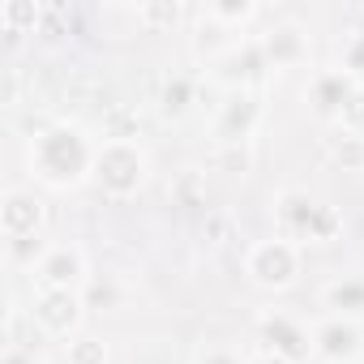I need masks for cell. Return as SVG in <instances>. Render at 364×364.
Wrapping results in <instances>:
<instances>
[{
  "label": "cell",
  "instance_id": "cell-1",
  "mask_svg": "<svg viewBox=\"0 0 364 364\" xmlns=\"http://www.w3.org/2000/svg\"><path fill=\"white\" fill-rule=\"evenodd\" d=\"M95 159H99V137L69 116L35 129L26 146V171L48 193H77L95 185Z\"/></svg>",
  "mask_w": 364,
  "mask_h": 364
},
{
  "label": "cell",
  "instance_id": "cell-2",
  "mask_svg": "<svg viewBox=\"0 0 364 364\" xmlns=\"http://www.w3.org/2000/svg\"><path fill=\"white\" fill-rule=\"evenodd\" d=\"M274 232L304 245V249L309 245H334V240H343V215L330 202L313 198L309 189L291 185V189L274 193Z\"/></svg>",
  "mask_w": 364,
  "mask_h": 364
},
{
  "label": "cell",
  "instance_id": "cell-3",
  "mask_svg": "<svg viewBox=\"0 0 364 364\" xmlns=\"http://www.w3.org/2000/svg\"><path fill=\"white\" fill-rule=\"evenodd\" d=\"M150 150L137 137H103L95 159V189L112 202H133L150 185Z\"/></svg>",
  "mask_w": 364,
  "mask_h": 364
},
{
  "label": "cell",
  "instance_id": "cell-4",
  "mask_svg": "<svg viewBox=\"0 0 364 364\" xmlns=\"http://www.w3.org/2000/svg\"><path fill=\"white\" fill-rule=\"evenodd\" d=\"M245 279L266 291V296H287L291 287H300L304 279V245L287 240V236H262L245 249V262H240Z\"/></svg>",
  "mask_w": 364,
  "mask_h": 364
},
{
  "label": "cell",
  "instance_id": "cell-5",
  "mask_svg": "<svg viewBox=\"0 0 364 364\" xmlns=\"http://www.w3.org/2000/svg\"><path fill=\"white\" fill-rule=\"evenodd\" d=\"M253 334L257 343L279 360V364H317V343H313V321H304L296 309L266 304L253 313Z\"/></svg>",
  "mask_w": 364,
  "mask_h": 364
},
{
  "label": "cell",
  "instance_id": "cell-6",
  "mask_svg": "<svg viewBox=\"0 0 364 364\" xmlns=\"http://www.w3.org/2000/svg\"><path fill=\"white\" fill-rule=\"evenodd\" d=\"M266 120V95L262 90H228L210 116V141L219 150L228 146H253L257 129Z\"/></svg>",
  "mask_w": 364,
  "mask_h": 364
},
{
  "label": "cell",
  "instance_id": "cell-7",
  "mask_svg": "<svg viewBox=\"0 0 364 364\" xmlns=\"http://www.w3.org/2000/svg\"><path fill=\"white\" fill-rule=\"evenodd\" d=\"M86 291H65V287H35L31 296V321L43 338H56V343H69L82 334L86 326Z\"/></svg>",
  "mask_w": 364,
  "mask_h": 364
},
{
  "label": "cell",
  "instance_id": "cell-8",
  "mask_svg": "<svg viewBox=\"0 0 364 364\" xmlns=\"http://www.w3.org/2000/svg\"><path fill=\"white\" fill-rule=\"evenodd\" d=\"M360 86H364V82L351 77V73L338 69V65L313 69L309 82H304V107H309V116H313L317 124L338 129L343 116H347V107H351V99L360 95Z\"/></svg>",
  "mask_w": 364,
  "mask_h": 364
},
{
  "label": "cell",
  "instance_id": "cell-9",
  "mask_svg": "<svg viewBox=\"0 0 364 364\" xmlns=\"http://www.w3.org/2000/svg\"><path fill=\"white\" fill-rule=\"evenodd\" d=\"M266 56H262V43L257 35H245L228 56H219L210 69H206V82L215 90H262V77H266Z\"/></svg>",
  "mask_w": 364,
  "mask_h": 364
},
{
  "label": "cell",
  "instance_id": "cell-10",
  "mask_svg": "<svg viewBox=\"0 0 364 364\" xmlns=\"http://www.w3.org/2000/svg\"><path fill=\"white\" fill-rule=\"evenodd\" d=\"M95 283L90 253L77 240H56L43 262L35 266V287H65V291H86Z\"/></svg>",
  "mask_w": 364,
  "mask_h": 364
},
{
  "label": "cell",
  "instance_id": "cell-11",
  "mask_svg": "<svg viewBox=\"0 0 364 364\" xmlns=\"http://www.w3.org/2000/svg\"><path fill=\"white\" fill-rule=\"evenodd\" d=\"M43 228H48V202L35 185H9L0 193V236L5 240L43 236Z\"/></svg>",
  "mask_w": 364,
  "mask_h": 364
},
{
  "label": "cell",
  "instance_id": "cell-12",
  "mask_svg": "<svg viewBox=\"0 0 364 364\" xmlns=\"http://www.w3.org/2000/svg\"><path fill=\"white\" fill-rule=\"evenodd\" d=\"M257 43H262V56H266L270 73H287V69H300V65L313 60V31L296 18L274 22L270 31L257 35Z\"/></svg>",
  "mask_w": 364,
  "mask_h": 364
},
{
  "label": "cell",
  "instance_id": "cell-13",
  "mask_svg": "<svg viewBox=\"0 0 364 364\" xmlns=\"http://www.w3.org/2000/svg\"><path fill=\"white\" fill-rule=\"evenodd\" d=\"M313 343H317V364H360L364 360V321L321 313L313 321Z\"/></svg>",
  "mask_w": 364,
  "mask_h": 364
},
{
  "label": "cell",
  "instance_id": "cell-14",
  "mask_svg": "<svg viewBox=\"0 0 364 364\" xmlns=\"http://www.w3.org/2000/svg\"><path fill=\"white\" fill-rule=\"evenodd\" d=\"M240 39H245V35H236V31L219 26V22L206 14V9H198V14H193V26H189V52H193V56H198L206 69H210L219 56H228V52H232Z\"/></svg>",
  "mask_w": 364,
  "mask_h": 364
},
{
  "label": "cell",
  "instance_id": "cell-15",
  "mask_svg": "<svg viewBox=\"0 0 364 364\" xmlns=\"http://www.w3.org/2000/svg\"><path fill=\"white\" fill-rule=\"evenodd\" d=\"M321 309L334 317H364V274H338L321 287Z\"/></svg>",
  "mask_w": 364,
  "mask_h": 364
},
{
  "label": "cell",
  "instance_id": "cell-16",
  "mask_svg": "<svg viewBox=\"0 0 364 364\" xmlns=\"http://www.w3.org/2000/svg\"><path fill=\"white\" fill-rule=\"evenodd\" d=\"M198 90H202V82L193 73H167L163 86H159V112H163V120H185L193 112V103H198Z\"/></svg>",
  "mask_w": 364,
  "mask_h": 364
},
{
  "label": "cell",
  "instance_id": "cell-17",
  "mask_svg": "<svg viewBox=\"0 0 364 364\" xmlns=\"http://www.w3.org/2000/svg\"><path fill=\"white\" fill-rule=\"evenodd\" d=\"M326 154H330V163H338L343 171H364V133H355V129H330V137H326Z\"/></svg>",
  "mask_w": 364,
  "mask_h": 364
},
{
  "label": "cell",
  "instance_id": "cell-18",
  "mask_svg": "<svg viewBox=\"0 0 364 364\" xmlns=\"http://www.w3.org/2000/svg\"><path fill=\"white\" fill-rule=\"evenodd\" d=\"M219 26L236 31V35H249V26L262 18V5L257 0H210V5H202Z\"/></svg>",
  "mask_w": 364,
  "mask_h": 364
},
{
  "label": "cell",
  "instance_id": "cell-19",
  "mask_svg": "<svg viewBox=\"0 0 364 364\" xmlns=\"http://www.w3.org/2000/svg\"><path fill=\"white\" fill-rule=\"evenodd\" d=\"M112 355H107V343L99 338V334H77V338H69L65 343V364H107Z\"/></svg>",
  "mask_w": 364,
  "mask_h": 364
},
{
  "label": "cell",
  "instance_id": "cell-20",
  "mask_svg": "<svg viewBox=\"0 0 364 364\" xmlns=\"http://www.w3.org/2000/svg\"><path fill=\"white\" fill-rule=\"evenodd\" d=\"M189 364H249V360H245V351H240L236 343H228V338H210V343L202 338Z\"/></svg>",
  "mask_w": 364,
  "mask_h": 364
},
{
  "label": "cell",
  "instance_id": "cell-21",
  "mask_svg": "<svg viewBox=\"0 0 364 364\" xmlns=\"http://www.w3.org/2000/svg\"><path fill=\"white\" fill-rule=\"evenodd\" d=\"M39 14H43V9H39V5H26V0H5V5H0V22H5V31H9L14 39H18L26 26H35Z\"/></svg>",
  "mask_w": 364,
  "mask_h": 364
},
{
  "label": "cell",
  "instance_id": "cell-22",
  "mask_svg": "<svg viewBox=\"0 0 364 364\" xmlns=\"http://www.w3.org/2000/svg\"><path fill=\"white\" fill-rule=\"evenodd\" d=\"M334 65L364 82V31H347V35H343V43H338V60H334Z\"/></svg>",
  "mask_w": 364,
  "mask_h": 364
},
{
  "label": "cell",
  "instance_id": "cell-23",
  "mask_svg": "<svg viewBox=\"0 0 364 364\" xmlns=\"http://www.w3.org/2000/svg\"><path fill=\"white\" fill-rule=\"evenodd\" d=\"M0 364H48V355L14 338V343H5V355H0Z\"/></svg>",
  "mask_w": 364,
  "mask_h": 364
},
{
  "label": "cell",
  "instance_id": "cell-24",
  "mask_svg": "<svg viewBox=\"0 0 364 364\" xmlns=\"http://www.w3.org/2000/svg\"><path fill=\"white\" fill-rule=\"evenodd\" d=\"M343 129L364 133V86H360V95L351 99V107H347V116H343Z\"/></svg>",
  "mask_w": 364,
  "mask_h": 364
}]
</instances>
